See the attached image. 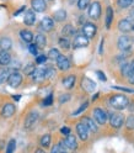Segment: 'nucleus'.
I'll list each match as a JSON object with an SVG mask.
<instances>
[{"label": "nucleus", "instance_id": "nucleus-42", "mask_svg": "<svg viewBox=\"0 0 134 153\" xmlns=\"http://www.w3.org/2000/svg\"><path fill=\"white\" fill-rule=\"evenodd\" d=\"M47 54H38V56H36V58H35V62H36V64H44L46 62H47Z\"/></svg>", "mask_w": 134, "mask_h": 153}, {"label": "nucleus", "instance_id": "nucleus-9", "mask_svg": "<svg viewBox=\"0 0 134 153\" xmlns=\"http://www.w3.org/2000/svg\"><path fill=\"white\" fill-rule=\"evenodd\" d=\"M38 119H40V114H38V111H30L26 117H25V121H24V127L26 130H31L32 127H35V125L37 123Z\"/></svg>", "mask_w": 134, "mask_h": 153}, {"label": "nucleus", "instance_id": "nucleus-43", "mask_svg": "<svg viewBox=\"0 0 134 153\" xmlns=\"http://www.w3.org/2000/svg\"><path fill=\"white\" fill-rule=\"evenodd\" d=\"M35 68H36V65H35V64H32V63H30V64H27V65L25 67V68H24V73H25L26 75L30 76V75L33 73Z\"/></svg>", "mask_w": 134, "mask_h": 153}, {"label": "nucleus", "instance_id": "nucleus-53", "mask_svg": "<svg viewBox=\"0 0 134 153\" xmlns=\"http://www.w3.org/2000/svg\"><path fill=\"white\" fill-rule=\"evenodd\" d=\"M35 153H46V151H44V148H42V147H38V148L35 149Z\"/></svg>", "mask_w": 134, "mask_h": 153}, {"label": "nucleus", "instance_id": "nucleus-34", "mask_svg": "<svg viewBox=\"0 0 134 153\" xmlns=\"http://www.w3.org/2000/svg\"><path fill=\"white\" fill-rule=\"evenodd\" d=\"M65 146H64V143L63 141H59L58 143H55V145L51 148V153H60V152H65Z\"/></svg>", "mask_w": 134, "mask_h": 153}, {"label": "nucleus", "instance_id": "nucleus-35", "mask_svg": "<svg viewBox=\"0 0 134 153\" xmlns=\"http://www.w3.org/2000/svg\"><path fill=\"white\" fill-rule=\"evenodd\" d=\"M89 101H85V102H82L81 105H80V106L78 108V109H76L71 115H73V116H79V115H81L82 112H85L86 111V109H88L89 108Z\"/></svg>", "mask_w": 134, "mask_h": 153}, {"label": "nucleus", "instance_id": "nucleus-56", "mask_svg": "<svg viewBox=\"0 0 134 153\" xmlns=\"http://www.w3.org/2000/svg\"><path fill=\"white\" fill-rule=\"evenodd\" d=\"M128 82H129L130 84H134V76H132L130 79H128Z\"/></svg>", "mask_w": 134, "mask_h": 153}, {"label": "nucleus", "instance_id": "nucleus-11", "mask_svg": "<svg viewBox=\"0 0 134 153\" xmlns=\"http://www.w3.org/2000/svg\"><path fill=\"white\" fill-rule=\"evenodd\" d=\"M16 112V106H15V104L11 102V101H7L3 105V108H1V111H0V115L4 117V119H10L13 117L14 115Z\"/></svg>", "mask_w": 134, "mask_h": 153}, {"label": "nucleus", "instance_id": "nucleus-21", "mask_svg": "<svg viewBox=\"0 0 134 153\" xmlns=\"http://www.w3.org/2000/svg\"><path fill=\"white\" fill-rule=\"evenodd\" d=\"M81 88L86 93H92L95 89H96V83H95L92 79L88 78V76H84L82 80H81Z\"/></svg>", "mask_w": 134, "mask_h": 153}, {"label": "nucleus", "instance_id": "nucleus-52", "mask_svg": "<svg viewBox=\"0 0 134 153\" xmlns=\"http://www.w3.org/2000/svg\"><path fill=\"white\" fill-rule=\"evenodd\" d=\"M128 20L133 24V21H134V9H133V10L129 13V16H128Z\"/></svg>", "mask_w": 134, "mask_h": 153}, {"label": "nucleus", "instance_id": "nucleus-23", "mask_svg": "<svg viewBox=\"0 0 134 153\" xmlns=\"http://www.w3.org/2000/svg\"><path fill=\"white\" fill-rule=\"evenodd\" d=\"M52 19L54 20V22H64L68 19V13H66L65 9H58L53 13Z\"/></svg>", "mask_w": 134, "mask_h": 153}, {"label": "nucleus", "instance_id": "nucleus-7", "mask_svg": "<svg viewBox=\"0 0 134 153\" xmlns=\"http://www.w3.org/2000/svg\"><path fill=\"white\" fill-rule=\"evenodd\" d=\"M81 33L85 37H88L89 40H91L97 33V25H95L94 22H90V21H86L81 26Z\"/></svg>", "mask_w": 134, "mask_h": 153}, {"label": "nucleus", "instance_id": "nucleus-20", "mask_svg": "<svg viewBox=\"0 0 134 153\" xmlns=\"http://www.w3.org/2000/svg\"><path fill=\"white\" fill-rule=\"evenodd\" d=\"M30 76L35 82H38V83L46 79V67H38V68H35L33 73Z\"/></svg>", "mask_w": 134, "mask_h": 153}, {"label": "nucleus", "instance_id": "nucleus-24", "mask_svg": "<svg viewBox=\"0 0 134 153\" xmlns=\"http://www.w3.org/2000/svg\"><path fill=\"white\" fill-rule=\"evenodd\" d=\"M33 40H35V45L37 46L38 50H42V48H44V47L47 46V37H46V35L42 33V32H38V33L35 36Z\"/></svg>", "mask_w": 134, "mask_h": 153}, {"label": "nucleus", "instance_id": "nucleus-51", "mask_svg": "<svg viewBox=\"0 0 134 153\" xmlns=\"http://www.w3.org/2000/svg\"><path fill=\"white\" fill-rule=\"evenodd\" d=\"M130 112H133L134 114V100H132V101H129V104H128V108H127Z\"/></svg>", "mask_w": 134, "mask_h": 153}, {"label": "nucleus", "instance_id": "nucleus-4", "mask_svg": "<svg viewBox=\"0 0 134 153\" xmlns=\"http://www.w3.org/2000/svg\"><path fill=\"white\" fill-rule=\"evenodd\" d=\"M101 13H102V9H101V3L100 1H91L90 6L88 7V15L91 20L94 21H97L100 20L101 17Z\"/></svg>", "mask_w": 134, "mask_h": 153}, {"label": "nucleus", "instance_id": "nucleus-57", "mask_svg": "<svg viewBox=\"0 0 134 153\" xmlns=\"http://www.w3.org/2000/svg\"><path fill=\"white\" fill-rule=\"evenodd\" d=\"M132 31H134V22H133V25H132Z\"/></svg>", "mask_w": 134, "mask_h": 153}, {"label": "nucleus", "instance_id": "nucleus-16", "mask_svg": "<svg viewBox=\"0 0 134 153\" xmlns=\"http://www.w3.org/2000/svg\"><path fill=\"white\" fill-rule=\"evenodd\" d=\"M63 143L66 149H76L78 148V140H76V136L73 135V133H70V135H68L64 140H63Z\"/></svg>", "mask_w": 134, "mask_h": 153}, {"label": "nucleus", "instance_id": "nucleus-44", "mask_svg": "<svg viewBox=\"0 0 134 153\" xmlns=\"http://www.w3.org/2000/svg\"><path fill=\"white\" fill-rule=\"evenodd\" d=\"M28 51H30V53L32 54V56H38V48H37V46L35 45V43H30L28 45Z\"/></svg>", "mask_w": 134, "mask_h": 153}, {"label": "nucleus", "instance_id": "nucleus-30", "mask_svg": "<svg viewBox=\"0 0 134 153\" xmlns=\"http://www.w3.org/2000/svg\"><path fill=\"white\" fill-rule=\"evenodd\" d=\"M58 45L63 51H69L71 48V41L70 38H65V37H59Z\"/></svg>", "mask_w": 134, "mask_h": 153}, {"label": "nucleus", "instance_id": "nucleus-6", "mask_svg": "<svg viewBox=\"0 0 134 153\" xmlns=\"http://www.w3.org/2000/svg\"><path fill=\"white\" fill-rule=\"evenodd\" d=\"M132 37H129L128 35H122L118 37V41H117V47L119 48V51L122 52H130L132 50Z\"/></svg>", "mask_w": 134, "mask_h": 153}, {"label": "nucleus", "instance_id": "nucleus-26", "mask_svg": "<svg viewBox=\"0 0 134 153\" xmlns=\"http://www.w3.org/2000/svg\"><path fill=\"white\" fill-rule=\"evenodd\" d=\"M11 59H13V58H11L10 52L0 50V67H9V64H10Z\"/></svg>", "mask_w": 134, "mask_h": 153}, {"label": "nucleus", "instance_id": "nucleus-27", "mask_svg": "<svg viewBox=\"0 0 134 153\" xmlns=\"http://www.w3.org/2000/svg\"><path fill=\"white\" fill-rule=\"evenodd\" d=\"M11 48H13V40L10 37H7V36L0 37V50L9 52Z\"/></svg>", "mask_w": 134, "mask_h": 153}, {"label": "nucleus", "instance_id": "nucleus-41", "mask_svg": "<svg viewBox=\"0 0 134 153\" xmlns=\"http://www.w3.org/2000/svg\"><path fill=\"white\" fill-rule=\"evenodd\" d=\"M70 99H71V95L69 93H64V94H60L58 101H59V104L63 105V104H66L68 101H70Z\"/></svg>", "mask_w": 134, "mask_h": 153}, {"label": "nucleus", "instance_id": "nucleus-54", "mask_svg": "<svg viewBox=\"0 0 134 153\" xmlns=\"http://www.w3.org/2000/svg\"><path fill=\"white\" fill-rule=\"evenodd\" d=\"M13 99H14L15 101H18V100L21 99V95H14V97H13Z\"/></svg>", "mask_w": 134, "mask_h": 153}, {"label": "nucleus", "instance_id": "nucleus-1", "mask_svg": "<svg viewBox=\"0 0 134 153\" xmlns=\"http://www.w3.org/2000/svg\"><path fill=\"white\" fill-rule=\"evenodd\" d=\"M129 99L124 94H114L111 95L108 99V105L116 111H122L128 108Z\"/></svg>", "mask_w": 134, "mask_h": 153}, {"label": "nucleus", "instance_id": "nucleus-25", "mask_svg": "<svg viewBox=\"0 0 134 153\" xmlns=\"http://www.w3.org/2000/svg\"><path fill=\"white\" fill-rule=\"evenodd\" d=\"M132 25H133V24L128 20V19H122V20L118 21L117 27H118V30H119L121 32L127 33V32L132 31Z\"/></svg>", "mask_w": 134, "mask_h": 153}, {"label": "nucleus", "instance_id": "nucleus-10", "mask_svg": "<svg viewBox=\"0 0 134 153\" xmlns=\"http://www.w3.org/2000/svg\"><path fill=\"white\" fill-rule=\"evenodd\" d=\"M75 132H76V136H78V137L80 138V141L86 142V141L89 140L90 131L88 130V127H86L81 121H79V122L75 125Z\"/></svg>", "mask_w": 134, "mask_h": 153}, {"label": "nucleus", "instance_id": "nucleus-47", "mask_svg": "<svg viewBox=\"0 0 134 153\" xmlns=\"http://www.w3.org/2000/svg\"><path fill=\"white\" fill-rule=\"evenodd\" d=\"M112 88L116 89V90L124 91V93H133L134 94V89H130V88H124V87H112Z\"/></svg>", "mask_w": 134, "mask_h": 153}, {"label": "nucleus", "instance_id": "nucleus-17", "mask_svg": "<svg viewBox=\"0 0 134 153\" xmlns=\"http://www.w3.org/2000/svg\"><path fill=\"white\" fill-rule=\"evenodd\" d=\"M81 122L84 123L86 127H88V130H89L90 132L97 133V131H99V125L94 121V119H91L90 116H84V117H81Z\"/></svg>", "mask_w": 134, "mask_h": 153}, {"label": "nucleus", "instance_id": "nucleus-45", "mask_svg": "<svg viewBox=\"0 0 134 153\" xmlns=\"http://www.w3.org/2000/svg\"><path fill=\"white\" fill-rule=\"evenodd\" d=\"M60 133L63 136H68V135H70L71 133V128L70 127H68V126H63V127H60Z\"/></svg>", "mask_w": 134, "mask_h": 153}, {"label": "nucleus", "instance_id": "nucleus-59", "mask_svg": "<svg viewBox=\"0 0 134 153\" xmlns=\"http://www.w3.org/2000/svg\"><path fill=\"white\" fill-rule=\"evenodd\" d=\"M132 41H133V42H134V37H133V38H132Z\"/></svg>", "mask_w": 134, "mask_h": 153}, {"label": "nucleus", "instance_id": "nucleus-49", "mask_svg": "<svg viewBox=\"0 0 134 153\" xmlns=\"http://www.w3.org/2000/svg\"><path fill=\"white\" fill-rule=\"evenodd\" d=\"M26 11V6H21L20 9H17V10L14 13V16H18L20 14H22V13H25Z\"/></svg>", "mask_w": 134, "mask_h": 153}, {"label": "nucleus", "instance_id": "nucleus-3", "mask_svg": "<svg viewBox=\"0 0 134 153\" xmlns=\"http://www.w3.org/2000/svg\"><path fill=\"white\" fill-rule=\"evenodd\" d=\"M92 119H94V121L96 122L99 126L106 125V122L108 120L107 111L105 109H102V108H94V110H92Z\"/></svg>", "mask_w": 134, "mask_h": 153}, {"label": "nucleus", "instance_id": "nucleus-19", "mask_svg": "<svg viewBox=\"0 0 134 153\" xmlns=\"http://www.w3.org/2000/svg\"><path fill=\"white\" fill-rule=\"evenodd\" d=\"M76 33L78 32H76V28L74 27L73 24H65L62 27V37L70 38V37H75Z\"/></svg>", "mask_w": 134, "mask_h": 153}, {"label": "nucleus", "instance_id": "nucleus-36", "mask_svg": "<svg viewBox=\"0 0 134 153\" xmlns=\"http://www.w3.org/2000/svg\"><path fill=\"white\" fill-rule=\"evenodd\" d=\"M121 75L124 78H128L129 76V63L128 62H123L121 63Z\"/></svg>", "mask_w": 134, "mask_h": 153}, {"label": "nucleus", "instance_id": "nucleus-28", "mask_svg": "<svg viewBox=\"0 0 134 153\" xmlns=\"http://www.w3.org/2000/svg\"><path fill=\"white\" fill-rule=\"evenodd\" d=\"M40 146L42 148H49L52 146V135L51 133H44L43 136H41L40 138Z\"/></svg>", "mask_w": 134, "mask_h": 153}, {"label": "nucleus", "instance_id": "nucleus-60", "mask_svg": "<svg viewBox=\"0 0 134 153\" xmlns=\"http://www.w3.org/2000/svg\"><path fill=\"white\" fill-rule=\"evenodd\" d=\"M60 153H66V152H60Z\"/></svg>", "mask_w": 134, "mask_h": 153}, {"label": "nucleus", "instance_id": "nucleus-29", "mask_svg": "<svg viewBox=\"0 0 134 153\" xmlns=\"http://www.w3.org/2000/svg\"><path fill=\"white\" fill-rule=\"evenodd\" d=\"M113 16H114V11L112 6H107L106 7V17H105V24H106V28H110L112 22H113Z\"/></svg>", "mask_w": 134, "mask_h": 153}, {"label": "nucleus", "instance_id": "nucleus-13", "mask_svg": "<svg viewBox=\"0 0 134 153\" xmlns=\"http://www.w3.org/2000/svg\"><path fill=\"white\" fill-rule=\"evenodd\" d=\"M55 64H57V68H58L59 71H62V72L69 71L70 67H71V63H70L69 58L64 54H60L58 58L55 59Z\"/></svg>", "mask_w": 134, "mask_h": 153}, {"label": "nucleus", "instance_id": "nucleus-46", "mask_svg": "<svg viewBox=\"0 0 134 153\" xmlns=\"http://www.w3.org/2000/svg\"><path fill=\"white\" fill-rule=\"evenodd\" d=\"M132 76H134V58L129 62V76H128V79H130Z\"/></svg>", "mask_w": 134, "mask_h": 153}, {"label": "nucleus", "instance_id": "nucleus-14", "mask_svg": "<svg viewBox=\"0 0 134 153\" xmlns=\"http://www.w3.org/2000/svg\"><path fill=\"white\" fill-rule=\"evenodd\" d=\"M30 5L35 13H44L48 7L47 0H30Z\"/></svg>", "mask_w": 134, "mask_h": 153}, {"label": "nucleus", "instance_id": "nucleus-18", "mask_svg": "<svg viewBox=\"0 0 134 153\" xmlns=\"http://www.w3.org/2000/svg\"><path fill=\"white\" fill-rule=\"evenodd\" d=\"M62 84H63V87H64L66 90L74 89L75 84H76V75H74V74L65 75L64 78L62 79Z\"/></svg>", "mask_w": 134, "mask_h": 153}, {"label": "nucleus", "instance_id": "nucleus-39", "mask_svg": "<svg viewBox=\"0 0 134 153\" xmlns=\"http://www.w3.org/2000/svg\"><path fill=\"white\" fill-rule=\"evenodd\" d=\"M53 94H49V95H47V97L42 100V102H41V105L43 108H48V106H52L53 105Z\"/></svg>", "mask_w": 134, "mask_h": 153}, {"label": "nucleus", "instance_id": "nucleus-32", "mask_svg": "<svg viewBox=\"0 0 134 153\" xmlns=\"http://www.w3.org/2000/svg\"><path fill=\"white\" fill-rule=\"evenodd\" d=\"M90 4H91V0H78L76 1V7L80 11H85V10H88Z\"/></svg>", "mask_w": 134, "mask_h": 153}, {"label": "nucleus", "instance_id": "nucleus-15", "mask_svg": "<svg viewBox=\"0 0 134 153\" xmlns=\"http://www.w3.org/2000/svg\"><path fill=\"white\" fill-rule=\"evenodd\" d=\"M36 20H37V16L32 9H27V10L24 13V24L26 26H28V27L35 26Z\"/></svg>", "mask_w": 134, "mask_h": 153}, {"label": "nucleus", "instance_id": "nucleus-50", "mask_svg": "<svg viewBox=\"0 0 134 153\" xmlns=\"http://www.w3.org/2000/svg\"><path fill=\"white\" fill-rule=\"evenodd\" d=\"M103 45H105V38H101L100 48H99V53H100V54H103Z\"/></svg>", "mask_w": 134, "mask_h": 153}, {"label": "nucleus", "instance_id": "nucleus-2", "mask_svg": "<svg viewBox=\"0 0 134 153\" xmlns=\"http://www.w3.org/2000/svg\"><path fill=\"white\" fill-rule=\"evenodd\" d=\"M107 116H108V122L112 128L119 130L121 127H123L126 119H124L122 114H118L116 111H107Z\"/></svg>", "mask_w": 134, "mask_h": 153}, {"label": "nucleus", "instance_id": "nucleus-48", "mask_svg": "<svg viewBox=\"0 0 134 153\" xmlns=\"http://www.w3.org/2000/svg\"><path fill=\"white\" fill-rule=\"evenodd\" d=\"M96 75L99 76V79H100V80H102V82H106V80H107L106 74H105L102 71H96Z\"/></svg>", "mask_w": 134, "mask_h": 153}, {"label": "nucleus", "instance_id": "nucleus-12", "mask_svg": "<svg viewBox=\"0 0 134 153\" xmlns=\"http://www.w3.org/2000/svg\"><path fill=\"white\" fill-rule=\"evenodd\" d=\"M54 27H55V22L52 19V16H44L40 22V30L43 32H51L54 30Z\"/></svg>", "mask_w": 134, "mask_h": 153}, {"label": "nucleus", "instance_id": "nucleus-5", "mask_svg": "<svg viewBox=\"0 0 134 153\" xmlns=\"http://www.w3.org/2000/svg\"><path fill=\"white\" fill-rule=\"evenodd\" d=\"M22 82H24V75H22L21 72H11L10 74H9V78L6 80L9 87L14 88V89L20 87V85L22 84Z\"/></svg>", "mask_w": 134, "mask_h": 153}, {"label": "nucleus", "instance_id": "nucleus-31", "mask_svg": "<svg viewBox=\"0 0 134 153\" xmlns=\"http://www.w3.org/2000/svg\"><path fill=\"white\" fill-rule=\"evenodd\" d=\"M10 73H11V71L7 67H0V84H4L7 80Z\"/></svg>", "mask_w": 134, "mask_h": 153}, {"label": "nucleus", "instance_id": "nucleus-22", "mask_svg": "<svg viewBox=\"0 0 134 153\" xmlns=\"http://www.w3.org/2000/svg\"><path fill=\"white\" fill-rule=\"evenodd\" d=\"M18 35H20V38L25 42V43H32L33 42V38H35V33L28 30V28H22V30H20V32H18Z\"/></svg>", "mask_w": 134, "mask_h": 153}, {"label": "nucleus", "instance_id": "nucleus-55", "mask_svg": "<svg viewBox=\"0 0 134 153\" xmlns=\"http://www.w3.org/2000/svg\"><path fill=\"white\" fill-rule=\"evenodd\" d=\"M99 97H100V93H96V95H95V97H92V101H95Z\"/></svg>", "mask_w": 134, "mask_h": 153}, {"label": "nucleus", "instance_id": "nucleus-8", "mask_svg": "<svg viewBox=\"0 0 134 153\" xmlns=\"http://www.w3.org/2000/svg\"><path fill=\"white\" fill-rule=\"evenodd\" d=\"M89 43H90V40L88 37H85L82 33H76L73 42H71V48H74V50L85 48V47L89 46Z\"/></svg>", "mask_w": 134, "mask_h": 153}, {"label": "nucleus", "instance_id": "nucleus-40", "mask_svg": "<svg viewBox=\"0 0 134 153\" xmlns=\"http://www.w3.org/2000/svg\"><path fill=\"white\" fill-rule=\"evenodd\" d=\"M124 125L128 130H134V115H130L127 117V120L124 121Z\"/></svg>", "mask_w": 134, "mask_h": 153}, {"label": "nucleus", "instance_id": "nucleus-38", "mask_svg": "<svg viewBox=\"0 0 134 153\" xmlns=\"http://www.w3.org/2000/svg\"><path fill=\"white\" fill-rule=\"evenodd\" d=\"M15 149H16V140H15V138H11L10 141L7 142V146H6L5 153H14Z\"/></svg>", "mask_w": 134, "mask_h": 153}, {"label": "nucleus", "instance_id": "nucleus-58", "mask_svg": "<svg viewBox=\"0 0 134 153\" xmlns=\"http://www.w3.org/2000/svg\"><path fill=\"white\" fill-rule=\"evenodd\" d=\"M47 1H54V0H47Z\"/></svg>", "mask_w": 134, "mask_h": 153}, {"label": "nucleus", "instance_id": "nucleus-33", "mask_svg": "<svg viewBox=\"0 0 134 153\" xmlns=\"http://www.w3.org/2000/svg\"><path fill=\"white\" fill-rule=\"evenodd\" d=\"M60 54H62L60 51H59L58 48H54V47H53V48H51V50L48 51V53H47V58L51 59V61H55Z\"/></svg>", "mask_w": 134, "mask_h": 153}, {"label": "nucleus", "instance_id": "nucleus-37", "mask_svg": "<svg viewBox=\"0 0 134 153\" xmlns=\"http://www.w3.org/2000/svg\"><path fill=\"white\" fill-rule=\"evenodd\" d=\"M134 0H117V5L119 9H128L133 5Z\"/></svg>", "mask_w": 134, "mask_h": 153}]
</instances>
